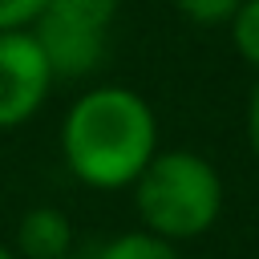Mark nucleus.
I'll return each instance as SVG.
<instances>
[{"instance_id": "20e7f679", "label": "nucleus", "mask_w": 259, "mask_h": 259, "mask_svg": "<svg viewBox=\"0 0 259 259\" xmlns=\"http://www.w3.org/2000/svg\"><path fill=\"white\" fill-rule=\"evenodd\" d=\"M49 85H53V73L32 32L24 28L0 32V130L24 125L40 109Z\"/></svg>"}, {"instance_id": "0eeeda50", "label": "nucleus", "mask_w": 259, "mask_h": 259, "mask_svg": "<svg viewBox=\"0 0 259 259\" xmlns=\"http://www.w3.org/2000/svg\"><path fill=\"white\" fill-rule=\"evenodd\" d=\"M231 40L247 65L259 69V0H243L231 16Z\"/></svg>"}, {"instance_id": "6e6552de", "label": "nucleus", "mask_w": 259, "mask_h": 259, "mask_svg": "<svg viewBox=\"0 0 259 259\" xmlns=\"http://www.w3.org/2000/svg\"><path fill=\"white\" fill-rule=\"evenodd\" d=\"M174 4H178V12H182L186 20H194V24H223V20L235 16V8H239L243 0H174Z\"/></svg>"}, {"instance_id": "7ed1b4c3", "label": "nucleus", "mask_w": 259, "mask_h": 259, "mask_svg": "<svg viewBox=\"0 0 259 259\" xmlns=\"http://www.w3.org/2000/svg\"><path fill=\"white\" fill-rule=\"evenodd\" d=\"M117 0H45L32 28L36 49L53 77H89L105 57V32Z\"/></svg>"}, {"instance_id": "f257e3e1", "label": "nucleus", "mask_w": 259, "mask_h": 259, "mask_svg": "<svg viewBox=\"0 0 259 259\" xmlns=\"http://www.w3.org/2000/svg\"><path fill=\"white\" fill-rule=\"evenodd\" d=\"M61 150L69 170L97 190L134 186L146 162L158 154V121L146 97L125 85L89 89L73 101L61 125Z\"/></svg>"}, {"instance_id": "f8f14e48", "label": "nucleus", "mask_w": 259, "mask_h": 259, "mask_svg": "<svg viewBox=\"0 0 259 259\" xmlns=\"http://www.w3.org/2000/svg\"><path fill=\"white\" fill-rule=\"evenodd\" d=\"M69 259H73V255H69Z\"/></svg>"}, {"instance_id": "39448f33", "label": "nucleus", "mask_w": 259, "mask_h": 259, "mask_svg": "<svg viewBox=\"0 0 259 259\" xmlns=\"http://www.w3.org/2000/svg\"><path fill=\"white\" fill-rule=\"evenodd\" d=\"M16 251L24 259H69L73 255V223L57 206H32L16 223Z\"/></svg>"}, {"instance_id": "9d476101", "label": "nucleus", "mask_w": 259, "mask_h": 259, "mask_svg": "<svg viewBox=\"0 0 259 259\" xmlns=\"http://www.w3.org/2000/svg\"><path fill=\"white\" fill-rule=\"evenodd\" d=\"M247 134H251V150L259 158V81L251 89V105H247Z\"/></svg>"}, {"instance_id": "9b49d317", "label": "nucleus", "mask_w": 259, "mask_h": 259, "mask_svg": "<svg viewBox=\"0 0 259 259\" xmlns=\"http://www.w3.org/2000/svg\"><path fill=\"white\" fill-rule=\"evenodd\" d=\"M0 259H12V251H8V247H4V243H0Z\"/></svg>"}, {"instance_id": "423d86ee", "label": "nucleus", "mask_w": 259, "mask_h": 259, "mask_svg": "<svg viewBox=\"0 0 259 259\" xmlns=\"http://www.w3.org/2000/svg\"><path fill=\"white\" fill-rule=\"evenodd\" d=\"M97 259H182V255H178L174 243L162 239V235H150V231H125V235L109 239V243L97 251Z\"/></svg>"}, {"instance_id": "1a4fd4ad", "label": "nucleus", "mask_w": 259, "mask_h": 259, "mask_svg": "<svg viewBox=\"0 0 259 259\" xmlns=\"http://www.w3.org/2000/svg\"><path fill=\"white\" fill-rule=\"evenodd\" d=\"M45 0H0V32H16V28H28L36 20Z\"/></svg>"}, {"instance_id": "f03ea898", "label": "nucleus", "mask_w": 259, "mask_h": 259, "mask_svg": "<svg viewBox=\"0 0 259 259\" xmlns=\"http://www.w3.org/2000/svg\"><path fill=\"white\" fill-rule=\"evenodd\" d=\"M134 206L150 235L170 243L194 239L210 231L223 210V178L202 154L166 150L154 154L134 178Z\"/></svg>"}]
</instances>
